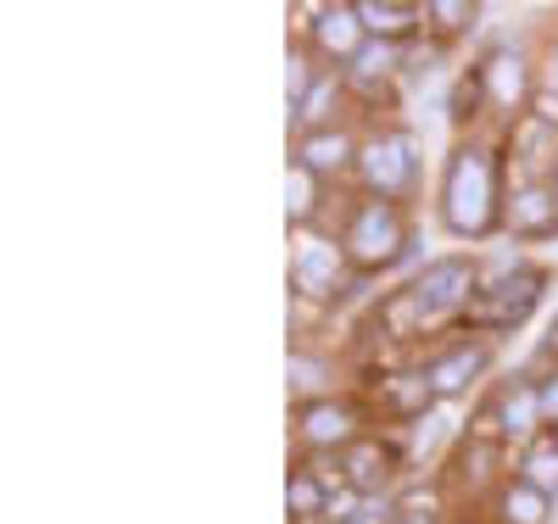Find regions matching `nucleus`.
<instances>
[{"mask_svg":"<svg viewBox=\"0 0 558 524\" xmlns=\"http://www.w3.org/2000/svg\"><path fill=\"white\" fill-rule=\"evenodd\" d=\"M502 207H508V157H502V129L481 134H458L441 179H436V218L452 241L463 246H486L502 234Z\"/></svg>","mask_w":558,"mask_h":524,"instance_id":"f257e3e1","label":"nucleus"},{"mask_svg":"<svg viewBox=\"0 0 558 524\" xmlns=\"http://www.w3.org/2000/svg\"><path fill=\"white\" fill-rule=\"evenodd\" d=\"M352 184L375 202H402L413 207L418 184H425V139H418L402 118H375L363 123V146H357V173Z\"/></svg>","mask_w":558,"mask_h":524,"instance_id":"f03ea898","label":"nucleus"},{"mask_svg":"<svg viewBox=\"0 0 558 524\" xmlns=\"http://www.w3.org/2000/svg\"><path fill=\"white\" fill-rule=\"evenodd\" d=\"M341 246L347 263L368 279H386L402 263L418 257V229H413V207L402 202H375V196H357L347 229H341Z\"/></svg>","mask_w":558,"mask_h":524,"instance_id":"7ed1b4c3","label":"nucleus"},{"mask_svg":"<svg viewBox=\"0 0 558 524\" xmlns=\"http://www.w3.org/2000/svg\"><path fill=\"white\" fill-rule=\"evenodd\" d=\"M481 284H486V263L481 252H441V257H425L408 279H402V291L413 296V307L425 313L430 324V336H452V329L463 324V313H470V302L481 296Z\"/></svg>","mask_w":558,"mask_h":524,"instance_id":"20e7f679","label":"nucleus"},{"mask_svg":"<svg viewBox=\"0 0 558 524\" xmlns=\"http://www.w3.org/2000/svg\"><path fill=\"white\" fill-rule=\"evenodd\" d=\"M458 436H470V441H497V447H508V452H520V447H531L536 436H547L536 379H531L525 368L492 379V386L481 391V402L470 407V418H463Z\"/></svg>","mask_w":558,"mask_h":524,"instance_id":"39448f33","label":"nucleus"},{"mask_svg":"<svg viewBox=\"0 0 558 524\" xmlns=\"http://www.w3.org/2000/svg\"><path fill=\"white\" fill-rule=\"evenodd\" d=\"M547 284H553V268H542V263L508 268V273L481 284V296L470 302V313H463L458 329L463 336H486V341L514 336V329H525L536 318V307L547 302Z\"/></svg>","mask_w":558,"mask_h":524,"instance_id":"423d86ee","label":"nucleus"},{"mask_svg":"<svg viewBox=\"0 0 558 524\" xmlns=\"http://www.w3.org/2000/svg\"><path fill=\"white\" fill-rule=\"evenodd\" d=\"M508 474H514V452L497 447V441H470V436H452L447 458L436 463V480H441V497H447L452 519L481 513L502 491Z\"/></svg>","mask_w":558,"mask_h":524,"instance_id":"0eeeda50","label":"nucleus"},{"mask_svg":"<svg viewBox=\"0 0 558 524\" xmlns=\"http://www.w3.org/2000/svg\"><path fill=\"white\" fill-rule=\"evenodd\" d=\"M352 263H347V246L336 234H318V229H296L291 234V268H286V284H291V302H307V307H341L347 284H352Z\"/></svg>","mask_w":558,"mask_h":524,"instance_id":"6e6552de","label":"nucleus"},{"mask_svg":"<svg viewBox=\"0 0 558 524\" xmlns=\"http://www.w3.org/2000/svg\"><path fill=\"white\" fill-rule=\"evenodd\" d=\"M368 430H375V413H368V402L357 391L291 402V447L296 452H347Z\"/></svg>","mask_w":558,"mask_h":524,"instance_id":"1a4fd4ad","label":"nucleus"},{"mask_svg":"<svg viewBox=\"0 0 558 524\" xmlns=\"http://www.w3.org/2000/svg\"><path fill=\"white\" fill-rule=\"evenodd\" d=\"M352 391L368 402L375 424H386V430H408V424L430 418V413L441 407L436 391H430V379H425V368H418V357H413V363L375 368V374H357Z\"/></svg>","mask_w":558,"mask_h":524,"instance_id":"9d476101","label":"nucleus"},{"mask_svg":"<svg viewBox=\"0 0 558 524\" xmlns=\"http://www.w3.org/2000/svg\"><path fill=\"white\" fill-rule=\"evenodd\" d=\"M475 62L486 73V95H492L497 129L525 118L531 112V95L542 89V78H536V34L531 39H497V45H486Z\"/></svg>","mask_w":558,"mask_h":524,"instance_id":"9b49d317","label":"nucleus"},{"mask_svg":"<svg viewBox=\"0 0 558 524\" xmlns=\"http://www.w3.org/2000/svg\"><path fill=\"white\" fill-rule=\"evenodd\" d=\"M492 363H497V341L463 336V329H452V336H441L436 346L418 352V368H425V379H430V391H436L441 407L447 402H463L470 391H481Z\"/></svg>","mask_w":558,"mask_h":524,"instance_id":"f8f14e48","label":"nucleus"},{"mask_svg":"<svg viewBox=\"0 0 558 524\" xmlns=\"http://www.w3.org/2000/svg\"><path fill=\"white\" fill-rule=\"evenodd\" d=\"M291 23H296V45L318 62V68H347L363 45H368V28L357 17V0H318V7H291Z\"/></svg>","mask_w":558,"mask_h":524,"instance_id":"ddd939ff","label":"nucleus"},{"mask_svg":"<svg viewBox=\"0 0 558 524\" xmlns=\"http://www.w3.org/2000/svg\"><path fill=\"white\" fill-rule=\"evenodd\" d=\"M502 234L514 246H547V241H558V190H553V179H508Z\"/></svg>","mask_w":558,"mask_h":524,"instance_id":"4468645a","label":"nucleus"},{"mask_svg":"<svg viewBox=\"0 0 558 524\" xmlns=\"http://www.w3.org/2000/svg\"><path fill=\"white\" fill-rule=\"evenodd\" d=\"M357 146H363V123L347 118L336 129H318V134H296L291 139V162L318 173L324 184H352L357 173Z\"/></svg>","mask_w":558,"mask_h":524,"instance_id":"2eb2a0df","label":"nucleus"},{"mask_svg":"<svg viewBox=\"0 0 558 524\" xmlns=\"http://www.w3.org/2000/svg\"><path fill=\"white\" fill-rule=\"evenodd\" d=\"M502 157H508V179H553V168H558V129L542 123L536 112L514 118L502 129Z\"/></svg>","mask_w":558,"mask_h":524,"instance_id":"dca6fc26","label":"nucleus"},{"mask_svg":"<svg viewBox=\"0 0 558 524\" xmlns=\"http://www.w3.org/2000/svg\"><path fill=\"white\" fill-rule=\"evenodd\" d=\"M286 374H291V379H286L291 402H318V397L352 391V363H341L330 346H291Z\"/></svg>","mask_w":558,"mask_h":524,"instance_id":"f3484780","label":"nucleus"},{"mask_svg":"<svg viewBox=\"0 0 558 524\" xmlns=\"http://www.w3.org/2000/svg\"><path fill=\"white\" fill-rule=\"evenodd\" d=\"M347 118H352L347 78H341L336 68H324V73L307 84V95L291 107V139H296V134H318V129H336V123H347Z\"/></svg>","mask_w":558,"mask_h":524,"instance_id":"a211bd4d","label":"nucleus"},{"mask_svg":"<svg viewBox=\"0 0 558 524\" xmlns=\"http://www.w3.org/2000/svg\"><path fill=\"white\" fill-rule=\"evenodd\" d=\"M447 123H452V134H481V129H497L481 62H463V68L452 73V89H447Z\"/></svg>","mask_w":558,"mask_h":524,"instance_id":"6ab92c4d","label":"nucleus"},{"mask_svg":"<svg viewBox=\"0 0 558 524\" xmlns=\"http://www.w3.org/2000/svg\"><path fill=\"white\" fill-rule=\"evenodd\" d=\"M357 17L368 39H386V45L425 39V0H357Z\"/></svg>","mask_w":558,"mask_h":524,"instance_id":"aec40b11","label":"nucleus"},{"mask_svg":"<svg viewBox=\"0 0 558 524\" xmlns=\"http://www.w3.org/2000/svg\"><path fill=\"white\" fill-rule=\"evenodd\" d=\"M553 497H542L536 486H525V480H514V474H508L502 480V491L481 508V519L486 524H553Z\"/></svg>","mask_w":558,"mask_h":524,"instance_id":"412c9836","label":"nucleus"},{"mask_svg":"<svg viewBox=\"0 0 558 524\" xmlns=\"http://www.w3.org/2000/svg\"><path fill=\"white\" fill-rule=\"evenodd\" d=\"M481 17H486L481 0H425V39L452 51L458 39H470L481 28Z\"/></svg>","mask_w":558,"mask_h":524,"instance_id":"4be33fe9","label":"nucleus"},{"mask_svg":"<svg viewBox=\"0 0 558 524\" xmlns=\"http://www.w3.org/2000/svg\"><path fill=\"white\" fill-rule=\"evenodd\" d=\"M330 190L336 184H324L318 173H307V168L291 162V173H286V223H291V234L296 229H318L324 207H330Z\"/></svg>","mask_w":558,"mask_h":524,"instance_id":"5701e85b","label":"nucleus"},{"mask_svg":"<svg viewBox=\"0 0 558 524\" xmlns=\"http://www.w3.org/2000/svg\"><path fill=\"white\" fill-rule=\"evenodd\" d=\"M514 480H525V486H536L542 497L558 502V441H553V430L514 452Z\"/></svg>","mask_w":558,"mask_h":524,"instance_id":"b1692460","label":"nucleus"},{"mask_svg":"<svg viewBox=\"0 0 558 524\" xmlns=\"http://www.w3.org/2000/svg\"><path fill=\"white\" fill-rule=\"evenodd\" d=\"M286 508H291V524L324 519V508H330V491H324V480H318L313 468L291 463V474H286Z\"/></svg>","mask_w":558,"mask_h":524,"instance_id":"393cba45","label":"nucleus"},{"mask_svg":"<svg viewBox=\"0 0 558 524\" xmlns=\"http://www.w3.org/2000/svg\"><path fill=\"white\" fill-rule=\"evenodd\" d=\"M536 78H542V89L558 95V17L536 28Z\"/></svg>","mask_w":558,"mask_h":524,"instance_id":"a878e982","label":"nucleus"},{"mask_svg":"<svg viewBox=\"0 0 558 524\" xmlns=\"http://www.w3.org/2000/svg\"><path fill=\"white\" fill-rule=\"evenodd\" d=\"M547 368H558V313L547 318V329H542V341H536V357H531V368H525V374L536 379V374H547Z\"/></svg>","mask_w":558,"mask_h":524,"instance_id":"bb28decb","label":"nucleus"},{"mask_svg":"<svg viewBox=\"0 0 558 524\" xmlns=\"http://www.w3.org/2000/svg\"><path fill=\"white\" fill-rule=\"evenodd\" d=\"M536 397H542V424H547V430H558V368L536 374Z\"/></svg>","mask_w":558,"mask_h":524,"instance_id":"cd10ccee","label":"nucleus"},{"mask_svg":"<svg viewBox=\"0 0 558 524\" xmlns=\"http://www.w3.org/2000/svg\"><path fill=\"white\" fill-rule=\"evenodd\" d=\"M386 524H452L447 508H397Z\"/></svg>","mask_w":558,"mask_h":524,"instance_id":"c85d7f7f","label":"nucleus"},{"mask_svg":"<svg viewBox=\"0 0 558 524\" xmlns=\"http://www.w3.org/2000/svg\"><path fill=\"white\" fill-rule=\"evenodd\" d=\"M531 112H536L542 123L558 129V95H553V89H536V95H531Z\"/></svg>","mask_w":558,"mask_h":524,"instance_id":"c756f323","label":"nucleus"},{"mask_svg":"<svg viewBox=\"0 0 558 524\" xmlns=\"http://www.w3.org/2000/svg\"><path fill=\"white\" fill-rule=\"evenodd\" d=\"M553 190H558V168H553Z\"/></svg>","mask_w":558,"mask_h":524,"instance_id":"7c9ffc66","label":"nucleus"},{"mask_svg":"<svg viewBox=\"0 0 558 524\" xmlns=\"http://www.w3.org/2000/svg\"><path fill=\"white\" fill-rule=\"evenodd\" d=\"M313 524H324V519H313Z\"/></svg>","mask_w":558,"mask_h":524,"instance_id":"2f4dec72","label":"nucleus"}]
</instances>
